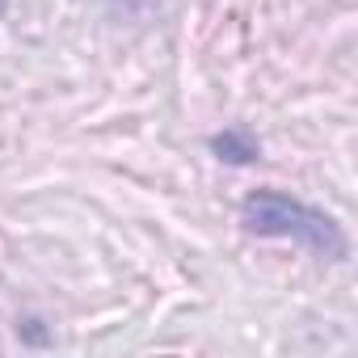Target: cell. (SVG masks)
Returning a JSON list of instances; mask_svg holds the SVG:
<instances>
[{
    "label": "cell",
    "instance_id": "obj_1",
    "mask_svg": "<svg viewBox=\"0 0 358 358\" xmlns=\"http://www.w3.org/2000/svg\"><path fill=\"white\" fill-rule=\"evenodd\" d=\"M241 228L249 236H266V241H295L329 262H341L350 253V241L333 215H324L320 207H308L282 190H253L241 203Z\"/></svg>",
    "mask_w": 358,
    "mask_h": 358
},
{
    "label": "cell",
    "instance_id": "obj_2",
    "mask_svg": "<svg viewBox=\"0 0 358 358\" xmlns=\"http://www.w3.org/2000/svg\"><path fill=\"white\" fill-rule=\"evenodd\" d=\"M211 152L224 160V164H253L262 156V143L245 131V127H228L220 135H211Z\"/></svg>",
    "mask_w": 358,
    "mask_h": 358
},
{
    "label": "cell",
    "instance_id": "obj_3",
    "mask_svg": "<svg viewBox=\"0 0 358 358\" xmlns=\"http://www.w3.org/2000/svg\"><path fill=\"white\" fill-rule=\"evenodd\" d=\"M5 5H9V0H0V13H5Z\"/></svg>",
    "mask_w": 358,
    "mask_h": 358
}]
</instances>
